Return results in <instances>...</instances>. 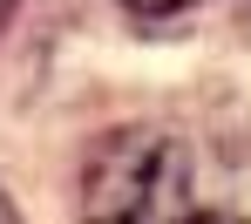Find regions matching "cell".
<instances>
[{
  "label": "cell",
  "mask_w": 251,
  "mask_h": 224,
  "mask_svg": "<svg viewBox=\"0 0 251 224\" xmlns=\"http://www.w3.org/2000/svg\"><path fill=\"white\" fill-rule=\"evenodd\" d=\"M14 7H21V0H0V27H7V21H14Z\"/></svg>",
  "instance_id": "cell-3"
},
{
  "label": "cell",
  "mask_w": 251,
  "mask_h": 224,
  "mask_svg": "<svg viewBox=\"0 0 251 224\" xmlns=\"http://www.w3.org/2000/svg\"><path fill=\"white\" fill-rule=\"evenodd\" d=\"M129 14H183V7H197V0H123Z\"/></svg>",
  "instance_id": "cell-2"
},
{
  "label": "cell",
  "mask_w": 251,
  "mask_h": 224,
  "mask_svg": "<svg viewBox=\"0 0 251 224\" xmlns=\"http://www.w3.org/2000/svg\"><path fill=\"white\" fill-rule=\"evenodd\" d=\"M0 224H14V197H0Z\"/></svg>",
  "instance_id": "cell-4"
},
{
  "label": "cell",
  "mask_w": 251,
  "mask_h": 224,
  "mask_svg": "<svg viewBox=\"0 0 251 224\" xmlns=\"http://www.w3.org/2000/svg\"><path fill=\"white\" fill-rule=\"evenodd\" d=\"M82 211L88 218H129V224L183 218L190 211V149L170 129L102 136L82 170Z\"/></svg>",
  "instance_id": "cell-1"
}]
</instances>
